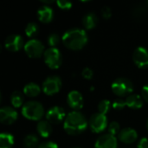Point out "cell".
Returning a JSON list of instances; mask_svg holds the SVG:
<instances>
[{
    "label": "cell",
    "instance_id": "cell-35",
    "mask_svg": "<svg viewBox=\"0 0 148 148\" xmlns=\"http://www.w3.org/2000/svg\"><path fill=\"white\" fill-rule=\"evenodd\" d=\"M42 3H54V1L53 0H42Z\"/></svg>",
    "mask_w": 148,
    "mask_h": 148
},
{
    "label": "cell",
    "instance_id": "cell-2",
    "mask_svg": "<svg viewBox=\"0 0 148 148\" xmlns=\"http://www.w3.org/2000/svg\"><path fill=\"white\" fill-rule=\"evenodd\" d=\"M63 44L69 49L80 50L88 42V35L84 29L74 28L67 30L62 36Z\"/></svg>",
    "mask_w": 148,
    "mask_h": 148
},
{
    "label": "cell",
    "instance_id": "cell-11",
    "mask_svg": "<svg viewBox=\"0 0 148 148\" xmlns=\"http://www.w3.org/2000/svg\"><path fill=\"white\" fill-rule=\"evenodd\" d=\"M23 46V37L17 34L10 35L4 40V47L10 51L12 52L18 51L22 49Z\"/></svg>",
    "mask_w": 148,
    "mask_h": 148
},
{
    "label": "cell",
    "instance_id": "cell-3",
    "mask_svg": "<svg viewBox=\"0 0 148 148\" xmlns=\"http://www.w3.org/2000/svg\"><path fill=\"white\" fill-rule=\"evenodd\" d=\"M22 114L30 121H41L44 114V108L40 102L30 101L22 107Z\"/></svg>",
    "mask_w": 148,
    "mask_h": 148
},
{
    "label": "cell",
    "instance_id": "cell-30",
    "mask_svg": "<svg viewBox=\"0 0 148 148\" xmlns=\"http://www.w3.org/2000/svg\"><path fill=\"white\" fill-rule=\"evenodd\" d=\"M82 75L83 78H85L87 80H90V79H92V77L94 75V72L90 68H84L83 70L82 71Z\"/></svg>",
    "mask_w": 148,
    "mask_h": 148
},
{
    "label": "cell",
    "instance_id": "cell-31",
    "mask_svg": "<svg viewBox=\"0 0 148 148\" xmlns=\"http://www.w3.org/2000/svg\"><path fill=\"white\" fill-rule=\"evenodd\" d=\"M101 15L104 18L108 19L112 16V10L108 6H104L101 8Z\"/></svg>",
    "mask_w": 148,
    "mask_h": 148
},
{
    "label": "cell",
    "instance_id": "cell-6",
    "mask_svg": "<svg viewBox=\"0 0 148 148\" xmlns=\"http://www.w3.org/2000/svg\"><path fill=\"white\" fill-rule=\"evenodd\" d=\"M24 51L30 58H39L44 54V45L37 39H31L24 44Z\"/></svg>",
    "mask_w": 148,
    "mask_h": 148
},
{
    "label": "cell",
    "instance_id": "cell-18",
    "mask_svg": "<svg viewBox=\"0 0 148 148\" xmlns=\"http://www.w3.org/2000/svg\"><path fill=\"white\" fill-rule=\"evenodd\" d=\"M127 106L133 109H139L143 106V98L139 95H130L126 98Z\"/></svg>",
    "mask_w": 148,
    "mask_h": 148
},
{
    "label": "cell",
    "instance_id": "cell-27",
    "mask_svg": "<svg viewBox=\"0 0 148 148\" xmlns=\"http://www.w3.org/2000/svg\"><path fill=\"white\" fill-rule=\"evenodd\" d=\"M60 42V36L56 33H52L48 37V43L51 46V48H56V46Z\"/></svg>",
    "mask_w": 148,
    "mask_h": 148
},
{
    "label": "cell",
    "instance_id": "cell-37",
    "mask_svg": "<svg viewBox=\"0 0 148 148\" xmlns=\"http://www.w3.org/2000/svg\"><path fill=\"white\" fill-rule=\"evenodd\" d=\"M75 148H79V147H75Z\"/></svg>",
    "mask_w": 148,
    "mask_h": 148
},
{
    "label": "cell",
    "instance_id": "cell-4",
    "mask_svg": "<svg viewBox=\"0 0 148 148\" xmlns=\"http://www.w3.org/2000/svg\"><path fill=\"white\" fill-rule=\"evenodd\" d=\"M43 59L46 65L52 69L60 68L62 62V54L56 48L50 47L49 49H47L43 54Z\"/></svg>",
    "mask_w": 148,
    "mask_h": 148
},
{
    "label": "cell",
    "instance_id": "cell-23",
    "mask_svg": "<svg viewBox=\"0 0 148 148\" xmlns=\"http://www.w3.org/2000/svg\"><path fill=\"white\" fill-rule=\"evenodd\" d=\"M10 102L14 108H20L23 106V95L20 91H14L10 95Z\"/></svg>",
    "mask_w": 148,
    "mask_h": 148
},
{
    "label": "cell",
    "instance_id": "cell-16",
    "mask_svg": "<svg viewBox=\"0 0 148 148\" xmlns=\"http://www.w3.org/2000/svg\"><path fill=\"white\" fill-rule=\"evenodd\" d=\"M37 17L42 23H44L51 22L54 17V12L52 8H50L48 5L41 6L37 10Z\"/></svg>",
    "mask_w": 148,
    "mask_h": 148
},
{
    "label": "cell",
    "instance_id": "cell-22",
    "mask_svg": "<svg viewBox=\"0 0 148 148\" xmlns=\"http://www.w3.org/2000/svg\"><path fill=\"white\" fill-rule=\"evenodd\" d=\"M38 138L35 134H28L23 139L24 148H38Z\"/></svg>",
    "mask_w": 148,
    "mask_h": 148
},
{
    "label": "cell",
    "instance_id": "cell-32",
    "mask_svg": "<svg viewBox=\"0 0 148 148\" xmlns=\"http://www.w3.org/2000/svg\"><path fill=\"white\" fill-rule=\"evenodd\" d=\"M38 148H59L58 145L53 141H45L39 145Z\"/></svg>",
    "mask_w": 148,
    "mask_h": 148
},
{
    "label": "cell",
    "instance_id": "cell-24",
    "mask_svg": "<svg viewBox=\"0 0 148 148\" xmlns=\"http://www.w3.org/2000/svg\"><path fill=\"white\" fill-rule=\"evenodd\" d=\"M39 32V27L36 23H29L25 28V34L28 37H35Z\"/></svg>",
    "mask_w": 148,
    "mask_h": 148
},
{
    "label": "cell",
    "instance_id": "cell-29",
    "mask_svg": "<svg viewBox=\"0 0 148 148\" xmlns=\"http://www.w3.org/2000/svg\"><path fill=\"white\" fill-rule=\"evenodd\" d=\"M56 4L60 9H62V10H69L72 7V3L69 1H66V0H57Z\"/></svg>",
    "mask_w": 148,
    "mask_h": 148
},
{
    "label": "cell",
    "instance_id": "cell-17",
    "mask_svg": "<svg viewBox=\"0 0 148 148\" xmlns=\"http://www.w3.org/2000/svg\"><path fill=\"white\" fill-rule=\"evenodd\" d=\"M36 130L41 137L48 138L52 133V127L48 121H40L36 126Z\"/></svg>",
    "mask_w": 148,
    "mask_h": 148
},
{
    "label": "cell",
    "instance_id": "cell-15",
    "mask_svg": "<svg viewBox=\"0 0 148 148\" xmlns=\"http://www.w3.org/2000/svg\"><path fill=\"white\" fill-rule=\"evenodd\" d=\"M118 138L123 143L131 144L136 141V140L138 139V134L136 130L130 127H127L125 129L121 130L120 134H118Z\"/></svg>",
    "mask_w": 148,
    "mask_h": 148
},
{
    "label": "cell",
    "instance_id": "cell-26",
    "mask_svg": "<svg viewBox=\"0 0 148 148\" xmlns=\"http://www.w3.org/2000/svg\"><path fill=\"white\" fill-rule=\"evenodd\" d=\"M108 134L115 136L116 134H119L121 130H120V124L116 121H112L109 125H108Z\"/></svg>",
    "mask_w": 148,
    "mask_h": 148
},
{
    "label": "cell",
    "instance_id": "cell-9",
    "mask_svg": "<svg viewBox=\"0 0 148 148\" xmlns=\"http://www.w3.org/2000/svg\"><path fill=\"white\" fill-rule=\"evenodd\" d=\"M66 114L62 108L59 106H55L49 108L46 113V119L49 123L60 124L66 119Z\"/></svg>",
    "mask_w": 148,
    "mask_h": 148
},
{
    "label": "cell",
    "instance_id": "cell-19",
    "mask_svg": "<svg viewBox=\"0 0 148 148\" xmlns=\"http://www.w3.org/2000/svg\"><path fill=\"white\" fill-rule=\"evenodd\" d=\"M97 23H98V17L94 12H89L86 14L82 18V24L88 29H94L96 26Z\"/></svg>",
    "mask_w": 148,
    "mask_h": 148
},
{
    "label": "cell",
    "instance_id": "cell-34",
    "mask_svg": "<svg viewBox=\"0 0 148 148\" xmlns=\"http://www.w3.org/2000/svg\"><path fill=\"white\" fill-rule=\"evenodd\" d=\"M141 95L144 101H146L148 103V85H146L142 88L141 90Z\"/></svg>",
    "mask_w": 148,
    "mask_h": 148
},
{
    "label": "cell",
    "instance_id": "cell-8",
    "mask_svg": "<svg viewBox=\"0 0 148 148\" xmlns=\"http://www.w3.org/2000/svg\"><path fill=\"white\" fill-rule=\"evenodd\" d=\"M89 125L91 130L95 134H100L103 132L108 127V119L105 114L96 113L94 114L89 121Z\"/></svg>",
    "mask_w": 148,
    "mask_h": 148
},
{
    "label": "cell",
    "instance_id": "cell-13",
    "mask_svg": "<svg viewBox=\"0 0 148 148\" xmlns=\"http://www.w3.org/2000/svg\"><path fill=\"white\" fill-rule=\"evenodd\" d=\"M18 118L17 112L10 107H3L0 109V121L4 125L14 123Z\"/></svg>",
    "mask_w": 148,
    "mask_h": 148
},
{
    "label": "cell",
    "instance_id": "cell-10",
    "mask_svg": "<svg viewBox=\"0 0 148 148\" xmlns=\"http://www.w3.org/2000/svg\"><path fill=\"white\" fill-rule=\"evenodd\" d=\"M133 60L135 65L140 69L148 68V49L145 47H138L133 55Z\"/></svg>",
    "mask_w": 148,
    "mask_h": 148
},
{
    "label": "cell",
    "instance_id": "cell-28",
    "mask_svg": "<svg viewBox=\"0 0 148 148\" xmlns=\"http://www.w3.org/2000/svg\"><path fill=\"white\" fill-rule=\"evenodd\" d=\"M127 106V103H126V100H123V99H116L114 102H113V108L115 110H122L125 107Z\"/></svg>",
    "mask_w": 148,
    "mask_h": 148
},
{
    "label": "cell",
    "instance_id": "cell-12",
    "mask_svg": "<svg viewBox=\"0 0 148 148\" xmlns=\"http://www.w3.org/2000/svg\"><path fill=\"white\" fill-rule=\"evenodd\" d=\"M67 103L74 111L80 110L83 107V97L79 91L72 90L67 96Z\"/></svg>",
    "mask_w": 148,
    "mask_h": 148
},
{
    "label": "cell",
    "instance_id": "cell-1",
    "mask_svg": "<svg viewBox=\"0 0 148 148\" xmlns=\"http://www.w3.org/2000/svg\"><path fill=\"white\" fill-rule=\"evenodd\" d=\"M88 127L86 117L79 111H72L66 116L63 122V129L69 135L82 134Z\"/></svg>",
    "mask_w": 148,
    "mask_h": 148
},
{
    "label": "cell",
    "instance_id": "cell-20",
    "mask_svg": "<svg viewBox=\"0 0 148 148\" xmlns=\"http://www.w3.org/2000/svg\"><path fill=\"white\" fill-rule=\"evenodd\" d=\"M23 94L28 97H36L41 92V88L35 82H29L23 87Z\"/></svg>",
    "mask_w": 148,
    "mask_h": 148
},
{
    "label": "cell",
    "instance_id": "cell-25",
    "mask_svg": "<svg viewBox=\"0 0 148 148\" xmlns=\"http://www.w3.org/2000/svg\"><path fill=\"white\" fill-rule=\"evenodd\" d=\"M110 107H111V103H110V101H109L108 100H102V101L99 103V105H98L99 113L106 115V114L109 111Z\"/></svg>",
    "mask_w": 148,
    "mask_h": 148
},
{
    "label": "cell",
    "instance_id": "cell-36",
    "mask_svg": "<svg viewBox=\"0 0 148 148\" xmlns=\"http://www.w3.org/2000/svg\"><path fill=\"white\" fill-rule=\"evenodd\" d=\"M147 130H148V120H147Z\"/></svg>",
    "mask_w": 148,
    "mask_h": 148
},
{
    "label": "cell",
    "instance_id": "cell-7",
    "mask_svg": "<svg viewBox=\"0 0 148 148\" xmlns=\"http://www.w3.org/2000/svg\"><path fill=\"white\" fill-rule=\"evenodd\" d=\"M62 88V80L59 76L52 75L47 77L42 82V91L47 95H54L57 94Z\"/></svg>",
    "mask_w": 148,
    "mask_h": 148
},
{
    "label": "cell",
    "instance_id": "cell-21",
    "mask_svg": "<svg viewBox=\"0 0 148 148\" xmlns=\"http://www.w3.org/2000/svg\"><path fill=\"white\" fill-rule=\"evenodd\" d=\"M14 145V136L8 133L0 134V148H11Z\"/></svg>",
    "mask_w": 148,
    "mask_h": 148
},
{
    "label": "cell",
    "instance_id": "cell-14",
    "mask_svg": "<svg viewBox=\"0 0 148 148\" xmlns=\"http://www.w3.org/2000/svg\"><path fill=\"white\" fill-rule=\"evenodd\" d=\"M118 141L115 136L106 134L101 135L95 142V148H117Z\"/></svg>",
    "mask_w": 148,
    "mask_h": 148
},
{
    "label": "cell",
    "instance_id": "cell-5",
    "mask_svg": "<svg viewBox=\"0 0 148 148\" xmlns=\"http://www.w3.org/2000/svg\"><path fill=\"white\" fill-rule=\"evenodd\" d=\"M112 91L118 96H126L131 94L134 90L133 83L130 80L121 77L116 79L111 86Z\"/></svg>",
    "mask_w": 148,
    "mask_h": 148
},
{
    "label": "cell",
    "instance_id": "cell-33",
    "mask_svg": "<svg viewBox=\"0 0 148 148\" xmlns=\"http://www.w3.org/2000/svg\"><path fill=\"white\" fill-rule=\"evenodd\" d=\"M137 148H148V139L147 138H142L140 140Z\"/></svg>",
    "mask_w": 148,
    "mask_h": 148
}]
</instances>
